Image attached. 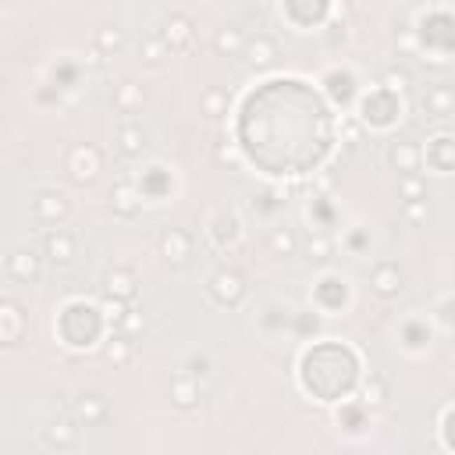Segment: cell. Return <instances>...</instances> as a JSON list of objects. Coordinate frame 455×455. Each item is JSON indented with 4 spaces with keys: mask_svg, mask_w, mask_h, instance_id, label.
Instances as JSON below:
<instances>
[{
    "mask_svg": "<svg viewBox=\"0 0 455 455\" xmlns=\"http://www.w3.org/2000/svg\"><path fill=\"white\" fill-rule=\"evenodd\" d=\"M242 53H249V65H253V68H267V65H274L277 46H274V39L260 36L256 43H246V50H242Z\"/></svg>",
    "mask_w": 455,
    "mask_h": 455,
    "instance_id": "cell-8",
    "label": "cell"
},
{
    "mask_svg": "<svg viewBox=\"0 0 455 455\" xmlns=\"http://www.w3.org/2000/svg\"><path fill=\"white\" fill-rule=\"evenodd\" d=\"M46 441L57 444V448H75V441H79V427H72L68 420H61V423L46 427Z\"/></svg>",
    "mask_w": 455,
    "mask_h": 455,
    "instance_id": "cell-13",
    "label": "cell"
},
{
    "mask_svg": "<svg viewBox=\"0 0 455 455\" xmlns=\"http://www.w3.org/2000/svg\"><path fill=\"white\" fill-rule=\"evenodd\" d=\"M402 192H406V203H420V199H423V185H420V182H406Z\"/></svg>",
    "mask_w": 455,
    "mask_h": 455,
    "instance_id": "cell-26",
    "label": "cell"
},
{
    "mask_svg": "<svg viewBox=\"0 0 455 455\" xmlns=\"http://www.w3.org/2000/svg\"><path fill=\"white\" fill-rule=\"evenodd\" d=\"M121 43H125V39H121L118 29H114V32H110V29H100V32H96V46H103V50H121Z\"/></svg>",
    "mask_w": 455,
    "mask_h": 455,
    "instance_id": "cell-23",
    "label": "cell"
},
{
    "mask_svg": "<svg viewBox=\"0 0 455 455\" xmlns=\"http://www.w3.org/2000/svg\"><path fill=\"white\" fill-rule=\"evenodd\" d=\"M139 103H143V93H139V89H136L132 82H125V86L118 89V107H121L125 114H132V110H136Z\"/></svg>",
    "mask_w": 455,
    "mask_h": 455,
    "instance_id": "cell-21",
    "label": "cell"
},
{
    "mask_svg": "<svg viewBox=\"0 0 455 455\" xmlns=\"http://www.w3.org/2000/svg\"><path fill=\"white\" fill-rule=\"evenodd\" d=\"M388 160H391L398 171H416L420 153H416V146H413V143H395V146H391V153H388Z\"/></svg>",
    "mask_w": 455,
    "mask_h": 455,
    "instance_id": "cell-11",
    "label": "cell"
},
{
    "mask_svg": "<svg viewBox=\"0 0 455 455\" xmlns=\"http://www.w3.org/2000/svg\"><path fill=\"white\" fill-rule=\"evenodd\" d=\"M132 356H136V349H132V341H128V338H114L110 345H107V360H110V363H118V367L132 363Z\"/></svg>",
    "mask_w": 455,
    "mask_h": 455,
    "instance_id": "cell-18",
    "label": "cell"
},
{
    "mask_svg": "<svg viewBox=\"0 0 455 455\" xmlns=\"http://www.w3.org/2000/svg\"><path fill=\"white\" fill-rule=\"evenodd\" d=\"M114 210H118L121 217H132L139 210V199H136L132 185H118V189H114Z\"/></svg>",
    "mask_w": 455,
    "mask_h": 455,
    "instance_id": "cell-17",
    "label": "cell"
},
{
    "mask_svg": "<svg viewBox=\"0 0 455 455\" xmlns=\"http://www.w3.org/2000/svg\"><path fill=\"white\" fill-rule=\"evenodd\" d=\"M210 296H213L220 306H239L242 296H246V284H242V277H239L235 270H220V274H213V281H210Z\"/></svg>",
    "mask_w": 455,
    "mask_h": 455,
    "instance_id": "cell-1",
    "label": "cell"
},
{
    "mask_svg": "<svg viewBox=\"0 0 455 455\" xmlns=\"http://www.w3.org/2000/svg\"><path fill=\"white\" fill-rule=\"evenodd\" d=\"M118 143H121V153H125V157H139L143 146H146V132L136 128V125H125L121 136H118Z\"/></svg>",
    "mask_w": 455,
    "mask_h": 455,
    "instance_id": "cell-15",
    "label": "cell"
},
{
    "mask_svg": "<svg viewBox=\"0 0 455 455\" xmlns=\"http://www.w3.org/2000/svg\"><path fill=\"white\" fill-rule=\"evenodd\" d=\"M370 284H374V292L381 299H391V296L402 292V274H398L395 263H377L374 274H370Z\"/></svg>",
    "mask_w": 455,
    "mask_h": 455,
    "instance_id": "cell-4",
    "label": "cell"
},
{
    "mask_svg": "<svg viewBox=\"0 0 455 455\" xmlns=\"http://www.w3.org/2000/svg\"><path fill=\"white\" fill-rule=\"evenodd\" d=\"M270 249H274L277 256H289V253L296 249V239H292L289 232H281V228H277V232L270 235Z\"/></svg>",
    "mask_w": 455,
    "mask_h": 455,
    "instance_id": "cell-22",
    "label": "cell"
},
{
    "mask_svg": "<svg viewBox=\"0 0 455 455\" xmlns=\"http://www.w3.org/2000/svg\"><path fill=\"white\" fill-rule=\"evenodd\" d=\"M196 384L189 381V377H178L175 384H171V398H175V406L178 409H189V406H196Z\"/></svg>",
    "mask_w": 455,
    "mask_h": 455,
    "instance_id": "cell-16",
    "label": "cell"
},
{
    "mask_svg": "<svg viewBox=\"0 0 455 455\" xmlns=\"http://www.w3.org/2000/svg\"><path fill=\"white\" fill-rule=\"evenodd\" d=\"M423 110H434V118H448L451 114V96L444 86H434L427 96H423Z\"/></svg>",
    "mask_w": 455,
    "mask_h": 455,
    "instance_id": "cell-14",
    "label": "cell"
},
{
    "mask_svg": "<svg viewBox=\"0 0 455 455\" xmlns=\"http://www.w3.org/2000/svg\"><path fill=\"white\" fill-rule=\"evenodd\" d=\"M213 46H217V53H224V57H242L246 36H242L239 29H220V32L213 36Z\"/></svg>",
    "mask_w": 455,
    "mask_h": 455,
    "instance_id": "cell-9",
    "label": "cell"
},
{
    "mask_svg": "<svg viewBox=\"0 0 455 455\" xmlns=\"http://www.w3.org/2000/svg\"><path fill=\"white\" fill-rule=\"evenodd\" d=\"M327 253H331V242H327V239L310 242V256H313V260H327Z\"/></svg>",
    "mask_w": 455,
    "mask_h": 455,
    "instance_id": "cell-27",
    "label": "cell"
},
{
    "mask_svg": "<svg viewBox=\"0 0 455 455\" xmlns=\"http://www.w3.org/2000/svg\"><path fill=\"white\" fill-rule=\"evenodd\" d=\"M203 110L210 114V118H220V114H228V93L210 89V93L203 96Z\"/></svg>",
    "mask_w": 455,
    "mask_h": 455,
    "instance_id": "cell-20",
    "label": "cell"
},
{
    "mask_svg": "<svg viewBox=\"0 0 455 455\" xmlns=\"http://www.w3.org/2000/svg\"><path fill=\"white\" fill-rule=\"evenodd\" d=\"M65 213H68L65 196H39V199H36V217H39V220H61Z\"/></svg>",
    "mask_w": 455,
    "mask_h": 455,
    "instance_id": "cell-12",
    "label": "cell"
},
{
    "mask_svg": "<svg viewBox=\"0 0 455 455\" xmlns=\"http://www.w3.org/2000/svg\"><path fill=\"white\" fill-rule=\"evenodd\" d=\"M164 46L171 53H182L192 46V22L185 15H171L167 18V32H164Z\"/></svg>",
    "mask_w": 455,
    "mask_h": 455,
    "instance_id": "cell-3",
    "label": "cell"
},
{
    "mask_svg": "<svg viewBox=\"0 0 455 455\" xmlns=\"http://www.w3.org/2000/svg\"><path fill=\"white\" fill-rule=\"evenodd\" d=\"M68 171H72V178L75 182H93L100 175V153L93 146H75L72 157H68Z\"/></svg>",
    "mask_w": 455,
    "mask_h": 455,
    "instance_id": "cell-2",
    "label": "cell"
},
{
    "mask_svg": "<svg viewBox=\"0 0 455 455\" xmlns=\"http://www.w3.org/2000/svg\"><path fill=\"white\" fill-rule=\"evenodd\" d=\"M160 253L171 260V263H185L192 256V239L185 232H178V228H171V232L160 235Z\"/></svg>",
    "mask_w": 455,
    "mask_h": 455,
    "instance_id": "cell-5",
    "label": "cell"
},
{
    "mask_svg": "<svg viewBox=\"0 0 455 455\" xmlns=\"http://www.w3.org/2000/svg\"><path fill=\"white\" fill-rule=\"evenodd\" d=\"M384 402V384L381 381H374V388L367 384V406H381Z\"/></svg>",
    "mask_w": 455,
    "mask_h": 455,
    "instance_id": "cell-25",
    "label": "cell"
},
{
    "mask_svg": "<svg viewBox=\"0 0 455 455\" xmlns=\"http://www.w3.org/2000/svg\"><path fill=\"white\" fill-rule=\"evenodd\" d=\"M8 270H11V277H18V281H32V277L39 274V260H36L32 253H15V256L8 260Z\"/></svg>",
    "mask_w": 455,
    "mask_h": 455,
    "instance_id": "cell-10",
    "label": "cell"
},
{
    "mask_svg": "<svg viewBox=\"0 0 455 455\" xmlns=\"http://www.w3.org/2000/svg\"><path fill=\"white\" fill-rule=\"evenodd\" d=\"M136 274L132 270H125V267H118V270H110L107 274V296L110 299H121V303H128V299H136Z\"/></svg>",
    "mask_w": 455,
    "mask_h": 455,
    "instance_id": "cell-6",
    "label": "cell"
},
{
    "mask_svg": "<svg viewBox=\"0 0 455 455\" xmlns=\"http://www.w3.org/2000/svg\"><path fill=\"white\" fill-rule=\"evenodd\" d=\"M164 57H167V46H164L160 39H146V57H143V61H146V65H160Z\"/></svg>",
    "mask_w": 455,
    "mask_h": 455,
    "instance_id": "cell-24",
    "label": "cell"
},
{
    "mask_svg": "<svg viewBox=\"0 0 455 455\" xmlns=\"http://www.w3.org/2000/svg\"><path fill=\"white\" fill-rule=\"evenodd\" d=\"M79 416H82L86 423H100V420L107 416V406H103V398H100V395H89L86 402H79Z\"/></svg>",
    "mask_w": 455,
    "mask_h": 455,
    "instance_id": "cell-19",
    "label": "cell"
},
{
    "mask_svg": "<svg viewBox=\"0 0 455 455\" xmlns=\"http://www.w3.org/2000/svg\"><path fill=\"white\" fill-rule=\"evenodd\" d=\"M46 253H50L53 263H72L79 246H75V239L68 232H53V235H46Z\"/></svg>",
    "mask_w": 455,
    "mask_h": 455,
    "instance_id": "cell-7",
    "label": "cell"
}]
</instances>
